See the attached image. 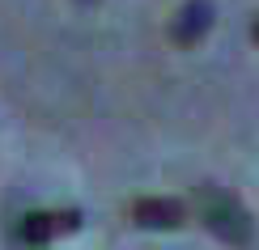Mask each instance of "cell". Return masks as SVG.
<instances>
[{
    "mask_svg": "<svg viewBox=\"0 0 259 250\" xmlns=\"http://www.w3.org/2000/svg\"><path fill=\"white\" fill-rule=\"evenodd\" d=\"M191 208H196V216L204 221V229L217 233L221 242H230V246H246V242H251V233H255L251 212L242 208V199L234 191L204 182V187L191 191Z\"/></svg>",
    "mask_w": 259,
    "mask_h": 250,
    "instance_id": "1",
    "label": "cell"
},
{
    "mask_svg": "<svg viewBox=\"0 0 259 250\" xmlns=\"http://www.w3.org/2000/svg\"><path fill=\"white\" fill-rule=\"evenodd\" d=\"M81 225H85L81 208H56V212H26L21 225H17V233L30 246H47V242H56L64 233H77Z\"/></svg>",
    "mask_w": 259,
    "mask_h": 250,
    "instance_id": "2",
    "label": "cell"
},
{
    "mask_svg": "<svg viewBox=\"0 0 259 250\" xmlns=\"http://www.w3.org/2000/svg\"><path fill=\"white\" fill-rule=\"evenodd\" d=\"M132 225L140 229H179L187 225V204L175 195H145L132 204Z\"/></svg>",
    "mask_w": 259,
    "mask_h": 250,
    "instance_id": "3",
    "label": "cell"
},
{
    "mask_svg": "<svg viewBox=\"0 0 259 250\" xmlns=\"http://www.w3.org/2000/svg\"><path fill=\"white\" fill-rule=\"evenodd\" d=\"M212 21H217V13H212L208 0H187V5L179 9L175 26H170V38H175L179 47H196V42H204V34L212 30Z\"/></svg>",
    "mask_w": 259,
    "mask_h": 250,
    "instance_id": "4",
    "label": "cell"
},
{
    "mask_svg": "<svg viewBox=\"0 0 259 250\" xmlns=\"http://www.w3.org/2000/svg\"><path fill=\"white\" fill-rule=\"evenodd\" d=\"M251 42H255V47H259V17L251 21Z\"/></svg>",
    "mask_w": 259,
    "mask_h": 250,
    "instance_id": "5",
    "label": "cell"
}]
</instances>
